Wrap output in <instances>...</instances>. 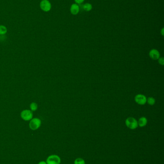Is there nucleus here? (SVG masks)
Returning a JSON list of instances; mask_svg holds the SVG:
<instances>
[{
    "label": "nucleus",
    "mask_w": 164,
    "mask_h": 164,
    "mask_svg": "<svg viewBox=\"0 0 164 164\" xmlns=\"http://www.w3.org/2000/svg\"><path fill=\"white\" fill-rule=\"evenodd\" d=\"M147 123V119L144 117L140 118L138 121V125L141 127H143L145 126Z\"/></svg>",
    "instance_id": "nucleus-9"
},
{
    "label": "nucleus",
    "mask_w": 164,
    "mask_h": 164,
    "mask_svg": "<svg viewBox=\"0 0 164 164\" xmlns=\"http://www.w3.org/2000/svg\"><path fill=\"white\" fill-rule=\"evenodd\" d=\"M0 42H1V38H0Z\"/></svg>",
    "instance_id": "nucleus-19"
},
{
    "label": "nucleus",
    "mask_w": 164,
    "mask_h": 164,
    "mask_svg": "<svg viewBox=\"0 0 164 164\" xmlns=\"http://www.w3.org/2000/svg\"><path fill=\"white\" fill-rule=\"evenodd\" d=\"M8 29L6 26L0 25V36L5 35L7 33Z\"/></svg>",
    "instance_id": "nucleus-11"
},
{
    "label": "nucleus",
    "mask_w": 164,
    "mask_h": 164,
    "mask_svg": "<svg viewBox=\"0 0 164 164\" xmlns=\"http://www.w3.org/2000/svg\"><path fill=\"white\" fill-rule=\"evenodd\" d=\"M74 164H85V162L82 158H78L75 160Z\"/></svg>",
    "instance_id": "nucleus-14"
},
{
    "label": "nucleus",
    "mask_w": 164,
    "mask_h": 164,
    "mask_svg": "<svg viewBox=\"0 0 164 164\" xmlns=\"http://www.w3.org/2000/svg\"><path fill=\"white\" fill-rule=\"evenodd\" d=\"M149 55L150 58H151L152 59H154V60H156V59H158L159 58H160L159 52L156 49H153V50H151L149 52Z\"/></svg>",
    "instance_id": "nucleus-7"
},
{
    "label": "nucleus",
    "mask_w": 164,
    "mask_h": 164,
    "mask_svg": "<svg viewBox=\"0 0 164 164\" xmlns=\"http://www.w3.org/2000/svg\"><path fill=\"white\" fill-rule=\"evenodd\" d=\"M38 164H47L46 161H41Z\"/></svg>",
    "instance_id": "nucleus-17"
},
{
    "label": "nucleus",
    "mask_w": 164,
    "mask_h": 164,
    "mask_svg": "<svg viewBox=\"0 0 164 164\" xmlns=\"http://www.w3.org/2000/svg\"><path fill=\"white\" fill-rule=\"evenodd\" d=\"M70 13L73 15H77L80 12V7L77 3L72 4L70 9Z\"/></svg>",
    "instance_id": "nucleus-8"
},
{
    "label": "nucleus",
    "mask_w": 164,
    "mask_h": 164,
    "mask_svg": "<svg viewBox=\"0 0 164 164\" xmlns=\"http://www.w3.org/2000/svg\"><path fill=\"white\" fill-rule=\"evenodd\" d=\"M161 34L162 36H164V28H163L161 30Z\"/></svg>",
    "instance_id": "nucleus-18"
},
{
    "label": "nucleus",
    "mask_w": 164,
    "mask_h": 164,
    "mask_svg": "<svg viewBox=\"0 0 164 164\" xmlns=\"http://www.w3.org/2000/svg\"><path fill=\"white\" fill-rule=\"evenodd\" d=\"M146 102H147L148 104L151 106H153V105H154V104L156 103V99H154V98H153V97H149V98H147Z\"/></svg>",
    "instance_id": "nucleus-13"
},
{
    "label": "nucleus",
    "mask_w": 164,
    "mask_h": 164,
    "mask_svg": "<svg viewBox=\"0 0 164 164\" xmlns=\"http://www.w3.org/2000/svg\"><path fill=\"white\" fill-rule=\"evenodd\" d=\"M41 10L44 12H49L51 9V3L49 0H41L39 4Z\"/></svg>",
    "instance_id": "nucleus-3"
},
{
    "label": "nucleus",
    "mask_w": 164,
    "mask_h": 164,
    "mask_svg": "<svg viewBox=\"0 0 164 164\" xmlns=\"http://www.w3.org/2000/svg\"><path fill=\"white\" fill-rule=\"evenodd\" d=\"M74 1L76 2V3L80 4V3H82L85 0H74Z\"/></svg>",
    "instance_id": "nucleus-16"
},
{
    "label": "nucleus",
    "mask_w": 164,
    "mask_h": 164,
    "mask_svg": "<svg viewBox=\"0 0 164 164\" xmlns=\"http://www.w3.org/2000/svg\"><path fill=\"white\" fill-rule=\"evenodd\" d=\"M159 64H160V65H163L164 64V58L163 57H160L159 58Z\"/></svg>",
    "instance_id": "nucleus-15"
},
{
    "label": "nucleus",
    "mask_w": 164,
    "mask_h": 164,
    "mask_svg": "<svg viewBox=\"0 0 164 164\" xmlns=\"http://www.w3.org/2000/svg\"><path fill=\"white\" fill-rule=\"evenodd\" d=\"M125 124L127 127L131 130L136 129L138 126L137 120L133 117L127 118L125 121Z\"/></svg>",
    "instance_id": "nucleus-4"
},
{
    "label": "nucleus",
    "mask_w": 164,
    "mask_h": 164,
    "mask_svg": "<svg viewBox=\"0 0 164 164\" xmlns=\"http://www.w3.org/2000/svg\"><path fill=\"white\" fill-rule=\"evenodd\" d=\"M29 122V127L32 130H37L41 126V120L38 118H33Z\"/></svg>",
    "instance_id": "nucleus-1"
},
{
    "label": "nucleus",
    "mask_w": 164,
    "mask_h": 164,
    "mask_svg": "<svg viewBox=\"0 0 164 164\" xmlns=\"http://www.w3.org/2000/svg\"><path fill=\"white\" fill-rule=\"evenodd\" d=\"M46 162L47 164H60L61 159L56 154H52L47 157Z\"/></svg>",
    "instance_id": "nucleus-5"
},
{
    "label": "nucleus",
    "mask_w": 164,
    "mask_h": 164,
    "mask_svg": "<svg viewBox=\"0 0 164 164\" xmlns=\"http://www.w3.org/2000/svg\"><path fill=\"white\" fill-rule=\"evenodd\" d=\"M20 117L22 120L27 122L30 121L33 118V112L30 109H25L20 112Z\"/></svg>",
    "instance_id": "nucleus-2"
},
{
    "label": "nucleus",
    "mask_w": 164,
    "mask_h": 164,
    "mask_svg": "<svg viewBox=\"0 0 164 164\" xmlns=\"http://www.w3.org/2000/svg\"><path fill=\"white\" fill-rule=\"evenodd\" d=\"M135 101L139 105H144L146 103L147 98L144 95L138 94L135 97Z\"/></svg>",
    "instance_id": "nucleus-6"
},
{
    "label": "nucleus",
    "mask_w": 164,
    "mask_h": 164,
    "mask_svg": "<svg viewBox=\"0 0 164 164\" xmlns=\"http://www.w3.org/2000/svg\"><path fill=\"white\" fill-rule=\"evenodd\" d=\"M83 8L85 11L89 12L92 9L93 6H92V5L90 3H86L85 4H84Z\"/></svg>",
    "instance_id": "nucleus-12"
},
{
    "label": "nucleus",
    "mask_w": 164,
    "mask_h": 164,
    "mask_svg": "<svg viewBox=\"0 0 164 164\" xmlns=\"http://www.w3.org/2000/svg\"><path fill=\"white\" fill-rule=\"evenodd\" d=\"M39 106L36 102H32L30 105V109L32 112L36 111L38 109Z\"/></svg>",
    "instance_id": "nucleus-10"
}]
</instances>
